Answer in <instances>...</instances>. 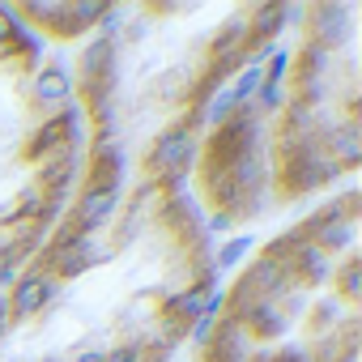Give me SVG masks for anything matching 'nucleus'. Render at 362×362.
<instances>
[{
    "label": "nucleus",
    "instance_id": "f03ea898",
    "mask_svg": "<svg viewBox=\"0 0 362 362\" xmlns=\"http://www.w3.org/2000/svg\"><path fill=\"white\" fill-rule=\"evenodd\" d=\"M56 294H60V277L47 273V269H30V273H22V277L13 281L5 307H9L13 320H35L39 311H47V307L56 303Z\"/></svg>",
    "mask_w": 362,
    "mask_h": 362
},
{
    "label": "nucleus",
    "instance_id": "0eeeda50",
    "mask_svg": "<svg viewBox=\"0 0 362 362\" xmlns=\"http://www.w3.org/2000/svg\"><path fill=\"white\" fill-rule=\"evenodd\" d=\"M111 39H94L86 52H81V81H86V90L90 94H98V86L107 81V73H111Z\"/></svg>",
    "mask_w": 362,
    "mask_h": 362
},
{
    "label": "nucleus",
    "instance_id": "9b49d317",
    "mask_svg": "<svg viewBox=\"0 0 362 362\" xmlns=\"http://www.w3.org/2000/svg\"><path fill=\"white\" fill-rule=\"evenodd\" d=\"M332 277H337L341 298L345 303H358V294H362V260H345L341 269H332Z\"/></svg>",
    "mask_w": 362,
    "mask_h": 362
},
{
    "label": "nucleus",
    "instance_id": "6e6552de",
    "mask_svg": "<svg viewBox=\"0 0 362 362\" xmlns=\"http://www.w3.org/2000/svg\"><path fill=\"white\" fill-rule=\"evenodd\" d=\"M35 103H39L43 111L64 107V103H69V77H64L60 69H43L39 81H35Z\"/></svg>",
    "mask_w": 362,
    "mask_h": 362
},
{
    "label": "nucleus",
    "instance_id": "1a4fd4ad",
    "mask_svg": "<svg viewBox=\"0 0 362 362\" xmlns=\"http://www.w3.org/2000/svg\"><path fill=\"white\" fill-rule=\"evenodd\" d=\"M22 13H26V18H39V26L64 35V13H69L64 0H56V5H52V0H30V5H22Z\"/></svg>",
    "mask_w": 362,
    "mask_h": 362
},
{
    "label": "nucleus",
    "instance_id": "a211bd4d",
    "mask_svg": "<svg viewBox=\"0 0 362 362\" xmlns=\"http://www.w3.org/2000/svg\"><path fill=\"white\" fill-rule=\"evenodd\" d=\"M9 39H13V18L0 9V43H9Z\"/></svg>",
    "mask_w": 362,
    "mask_h": 362
},
{
    "label": "nucleus",
    "instance_id": "f257e3e1",
    "mask_svg": "<svg viewBox=\"0 0 362 362\" xmlns=\"http://www.w3.org/2000/svg\"><path fill=\"white\" fill-rule=\"evenodd\" d=\"M197 153H201V136H197V128H192V124H170L166 132L153 136V145H149V166H153L158 175L184 179V175L192 170Z\"/></svg>",
    "mask_w": 362,
    "mask_h": 362
},
{
    "label": "nucleus",
    "instance_id": "f8f14e48",
    "mask_svg": "<svg viewBox=\"0 0 362 362\" xmlns=\"http://www.w3.org/2000/svg\"><path fill=\"white\" fill-rule=\"evenodd\" d=\"M286 69H290V52L286 47H269V56H264V86H286Z\"/></svg>",
    "mask_w": 362,
    "mask_h": 362
},
{
    "label": "nucleus",
    "instance_id": "2eb2a0df",
    "mask_svg": "<svg viewBox=\"0 0 362 362\" xmlns=\"http://www.w3.org/2000/svg\"><path fill=\"white\" fill-rule=\"evenodd\" d=\"M260 107H264V111L286 107V86H260Z\"/></svg>",
    "mask_w": 362,
    "mask_h": 362
},
{
    "label": "nucleus",
    "instance_id": "aec40b11",
    "mask_svg": "<svg viewBox=\"0 0 362 362\" xmlns=\"http://www.w3.org/2000/svg\"><path fill=\"white\" fill-rule=\"evenodd\" d=\"M0 269H5V247H0Z\"/></svg>",
    "mask_w": 362,
    "mask_h": 362
},
{
    "label": "nucleus",
    "instance_id": "9d476101",
    "mask_svg": "<svg viewBox=\"0 0 362 362\" xmlns=\"http://www.w3.org/2000/svg\"><path fill=\"white\" fill-rule=\"evenodd\" d=\"M18 214H22V218H52V214H56V201H52L39 184H30V188H22V197H18Z\"/></svg>",
    "mask_w": 362,
    "mask_h": 362
},
{
    "label": "nucleus",
    "instance_id": "f3484780",
    "mask_svg": "<svg viewBox=\"0 0 362 362\" xmlns=\"http://www.w3.org/2000/svg\"><path fill=\"white\" fill-rule=\"evenodd\" d=\"M214 324H218V320H205V315H201L197 324H188V328H192V341H197V345H209V341H214Z\"/></svg>",
    "mask_w": 362,
    "mask_h": 362
},
{
    "label": "nucleus",
    "instance_id": "423d86ee",
    "mask_svg": "<svg viewBox=\"0 0 362 362\" xmlns=\"http://www.w3.org/2000/svg\"><path fill=\"white\" fill-rule=\"evenodd\" d=\"M354 22H349V9H315V47L332 52L349 39Z\"/></svg>",
    "mask_w": 362,
    "mask_h": 362
},
{
    "label": "nucleus",
    "instance_id": "7ed1b4c3",
    "mask_svg": "<svg viewBox=\"0 0 362 362\" xmlns=\"http://www.w3.org/2000/svg\"><path fill=\"white\" fill-rule=\"evenodd\" d=\"M354 226H358V218H354V192H349L345 205H328V209L307 226V239L332 256V252H341V247L354 243Z\"/></svg>",
    "mask_w": 362,
    "mask_h": 362
},
{
    "label": "nucleus",
    "instance_id": "39448f33",
    "mask_svg": "<svg viewBox=\"0 0 362 362\" xmlns=\"http://www.w3.org/2000/svg\"><path fill=\"white\" fill-rule=\"evenodd\" d=\"M320 149L337 162V166H358L362 158V132L354 119H341V124H324L320 128Z\"/></svg>",
    "mask_w": 362,
    "mask_h": 362
},
{
    "label": "nucleus",
    "instance_id": "4468645a",
    "mask_svg": "<svg viewBox=\"0 0 362 362\" xmlns=\"http://www.w3.org/2000/svg\"><path fill=\"white\" fill-rule=\"evenodd\" d=\"M247 252H252V239H247V235H239V239L222 243V252H218V264H222V269H230V264H239V256H247Z\"/></svg>",
    "mask_w": 362,
    "mask_h": 362
},
{
    "label": "nucleus",
    "instance_id": "6ab92c4d",
    "mask_svg": "<svg viewBox=\"0 0 362 362\" xmlns=\"http://www.w3.org/2000/svg\"><path fill=\"white\" fill-rule=\"evenodd\" d=\"M69 362H103V349H77Z\"/></svg>",
    "mask_w": 362,
    "mask_h": 362
},
{
    "label": "nucleus",
    "instance_id": "ddd939ff",
    "mask_svg": "<svg viewBox=\"0 0 362 362\" xmlns=\"http://www.w3.org/2000/svg\"><path fill=\"white\" fill-rule=\"evenodd\" d=\"M103 362H149V349H145L141 341H124V345L107 349V354H103Z\"/></svg>",
    "mask_w": 362,
    "mask_h": 362
},
{
    "label": "nucleus",
    "instance_id": "dca6fc26",
    "mask_svg": "<svg viewBox=\"0 0 362 362\" xmlns=\"http://www.w3.org/2000/svg\"><path fill=\"white\" fill-rule=\"evenodd\" d=\"M235 222H239V218H235L230 209H218V214L209 218V230H218V235H230V230H235Z\"/></svg>",
    "mask_w": 362,
    "mask_h": 362
},
{
    "label": "nucleus",
    "instance_id": "20e7f679",
    "mask_svg": "<svg viewBox=\"0 0 362 362\" xmlns=\"http://www.w3.org/2000/svg\"><path fill=\"white\" fill-rule=\"evenodd\" d=\"M115 205H119V188L115 184H90L77 197V230L94 235L98 226H107V218L115 214Z\"/></svg>",
    "mask_w": 362,
    "mask_h": 362
}]
</instances>
